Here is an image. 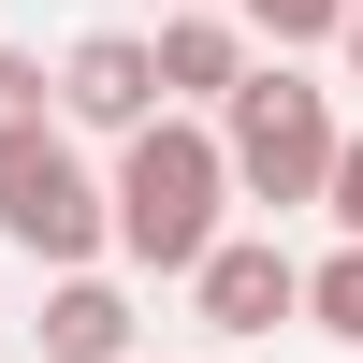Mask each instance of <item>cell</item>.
Returning <instances> with one entry per match:
<instances>
[{
  "label": "cell",
  "instance_id": "cell-1",
  "mask_svg": "<svg viewBox=\"0 0 363 363\" xmlns=\"http://www.w3.org/2000/svg\"><path fill=\"white\" fill-rule=\"evenodd\" d=\"M116 262H131V277H189L203 247H218L233 233V145H218V116H145V131H116Z\"/></svg>",
  "mask_w": 363,
  "mask_h": 363
},
{
  "label": "cell",
  "instance_id": "cell-2",
  "mask_svg": "<svg viewBox=\"0 0 363 363\" xmlns=\"http://www.w3.org/2000/svg\"><path fill=\"white\" fill-rule=\"evenodd\" d=\"M0 247L44 262V277H73V262L116 247V189L87 174L73 116H29V131H0Z\"/></svg>",
  "mask_w": 363,
  "mask_h": 363
},
{
  "label": "cell",
  "instance_id": "cell-3",
  "mask_svg": "<svg viewBox=\"0 0 363 363\" xmlns=\"http://www.w3.org/2000/svg\"><path fill=\"white\" fill-rule=\"evenodd\" d=\"M218 145H233V189L291 218V203H320V174H335L349 131H335V87H306L291 58H262V73L218 102Z\"/></svg>",
  "mask_w": 363,
  "mask_h": 363
},
{
  "label": "cell",
  "instance_id": "cell-4",
  "mask_svg": "<svg viewBox=\"0 0 363 363\" xmlns=\"http://www.w3.org/2000/svg\"><path fill=\"white\" fill-rule=\"evenodd\" d=\"M189 306H203V335H277V320H306V262L277 247V233H218V247L189 262Z\"/></svg>",
  "mask_w": 363,
  "mask_h": 363
},
{
  "label": "cell",
  "instance_id": "cell-5",
  "mask_svg": "<svg viewBox=\"0 0 363 363\" xmlns=\"http://www.w3.org/2000/svg\"><path fill=\"white\" fill-rule=\"evenodd\" d=\"M58 116L73 131H145L160 116V29H87V44H58Z\"/></svg>",
  "mask_w": 363,
  "mask_h": 363
},
{
  "label": "cell",
  "instance_id": "cell-6",
  "mask_svg": "<svg viewBox=\"0 0 363 363\" xmlns=\"http://www.w3.org/2000/svg\"><path fill=\"white\" fill-rule=\"evenodd\" d=\"M247 44H262V29H247V15H218V0H189V15H160V102H174V116H218L233 87L262 73Z\"/></svg>",
  "mask_w": 363,
  "mask_h": 363
},
{
  "label": "cell",
  "instance_id": "cell-7",
  "mask_svg": "<svg viewBox=\"0 0 363 363\" xmlns=\"http://www.w3.org/2000/svg\"><path fill=\"white\" fill-rule=\"evenodd\" d=\"M44 363H131V291L102 277V262H73V277H44Z\"/></svg>",
  "mask_w": 363,
  "mask_h": 363
},
{
  "label": "cell",
  "instance_id": "cell-8",
  "mask_svg": "<svg viewBox=\"0 0 363 363\" xmlns=\"http://www.w3.org/2000/svg\"><path fill=\"white\" fill-rule=\"evenodd\" d=\"M306 320L335 349H363V233H335V262H306Z\"/></svg>",
  "mask_w": 363,
  "mask_h": 363
},
{
  "label": "cell",
  "instance_id": "cell-9",
  "mask_svg": "<svg viewBox=\"0 0 363 363\" xmlns=\"http://www.w3.org/2000/svg\"><path fill=\"white\" fill-rule=\"evenodd\" d=\"M233 15H247L277 58H306V44H335V29H349V0H233Z\"/></svg>",
  "mask_w": 363,
  "mask_h": 363
},
{
  "label": "cell",
  "instance_id": "cell-10",
  "mask_svg": "<svg viewBox=\"0 0 363 363\" xmlns=\"http://www.w3.org/2000/svg\"><path fill=\"white\" fill-rule=\"evenodd\" d=\"M29 116H58V73L29 44H0V131H29Z\"/></svg>",
  "mask_w": 363,
  "mask_h": 363
},
{
  "label": "cell",
  "instance_id": "cell-11",
  "mask_svg": "<svg viewBox=\"0 0 363 363\" xmlns=\"http://www.w3.org/2000/svg\"><path fill=\"white\" fill-rule=\"evenodd\" d=\"M320 218H335V233H363V131L335 145V174H320Z\"/></svg>",
  "mask_w": 363,
  "mask_h": 363
},
{
  "label": "cell",
  "instance_id": "cell-12",
  "mask_svg": "<svg viewBox=\"0 0 363 363\" xmlns=\"http://www.w3.org/2000/svg\"><path fill=\"white\" fill-rule=\"evenodd\" d=\"M335 58H349V73H363V0H349V29H335Z\"/></svg>",
  "mask_w": 363,
  "mask_h": 363
},
{
  "label": "cell",
  "instance_id": "cell-13",
  "mask_svg": "<svg viewBox=\"0 0 363 363\" xmlns=\"http://www.w3.org/2000/svg\"><path fill=\"white\" fill-rule=\"evenodd\" d=\"M160 15H189V0H160Z\"/></svg>",
  "mask_w": 363,
  "mask_h": 363
},
{
  "label": "cell",
  "instance_id": "cell-14",
  "mask_svg": "<svg viewBox=\"0 0 363 363\" xmlns=\"http://www.w3.org/2000/svg\"><path fill=\"white\" fill-rule=\"evenodd\" d=\"M131 363H160V349H131Z\"/></svg>",
  "mask_w": 363,
  "mask_h": 363
}]
</instances>
